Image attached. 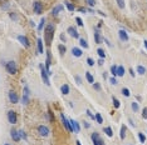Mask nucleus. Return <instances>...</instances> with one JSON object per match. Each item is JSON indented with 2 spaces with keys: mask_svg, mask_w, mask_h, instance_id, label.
I'll return each instance as SVG.
<instances>
[{
  "mask_svg": "<svg viewBox=\"0 0 147 145\" xmlns=\"http://www.w3.org/2000/svg\"><path fill=\"white\" fill-rule=\"evenodd\" d=\"M61 120H62V123H63V126H64L65 129L69 131V133H73L71 120H69V119H67V118H65V115L63 114V113H61Z\"/></svg>",
  "mask_w": 147,
  "mask_h": 145,
  "instance_id": "39448f33",
  "label": "nucleus"
},
{
  "mask_svg": "<svg viewBox=\"0 0 147 145\" xmlns=\"http://www.w3.org/2000/svg\"><path fill=\"white\" fill-rule=\"evenodd\" d=\"M116 3H117V5H118L121 9H125V6H126V1H125V0H116Z\"/></svg>",
  "mask_w": 147,
  "mask_h": 145,
  "instance_id": "f704fd0d",
  "label": "nucleus"
},
{
  "mask_svg": "<svg viewBox=\"0 0 147 145\" xmlns=\"http://www.w3.org/2000/svg\"><path fill=\"white\" fill-rule=\"evenodd\" d=\"M97 54H98V57L101 58V59H105L106 58V53H105V50H103V49H97Z\"/></svg>",
  "mask_w": 147,
  "mask_h": 145,
  "instance_id": "c756f323",
  "label": "nucleus"
},
{
  "mask_svg": "<svg viewBox=\"0 0 147 145\" xmlns=\"http://www.w3.org/2000/svg\"><path fill=\"white\" fill-rule=\"evenodd\" d=\"M67 33H68V34L72 36V38H74V39H79V33H78V30H77L74 26H69L68 30H67Z\"/></svg>",
  "mask_w": 147,
  "mask_h": 145,
  "instance_id": "f8f14e48",
  "label": "nucleus"
},
{
  "mask_svg": "<svg viewBox=\"0 0 147 145\" xmlns=\"http://www.w3.org/2000/svg\"><path fill=\"white\" fill-rule=\"evenodd\" d=\"M8 120H9V123H10L11 125L18 123V115H16V111H14V110H9L8 111Z\"/></svg>",
  "mask_w": 147,
  "mask_h": 145,
  "instance_id": "0eeeda50",
  "label": "nucleus"
},
{
  "mask_svg": "<svg viewBox=\"0 0 147 145\" xmlns=\"http://www.w3.org/2000/svg\"><path fill=\"white\" fill-rule=\"evenodd\" d=\"M10 136L11 139L15 141V143H19V141L22 140V136H20V133H19V130H11L10 131Z\"/></svg>",
  "mask_w": 147,
  "mask_h": 145,
  "instance_id": "ddd939ff",
  "label": "nucleus"
},
{
  "mask_svg": "<svg viewBox=\"0 0 147 145\" xmlns=\"http://www.w3.org/2000/svg\"><path fill=\"white\" fill-rule=\"evenodd\" d=\"M5 69L10 75H15L16 72H18V65H16V61H14V60L8 61L6 65H5Z\"/></svg>",
  "mask_w": 147,
  "mask_h": 145,
  "instance_id": "f03ea898",
  "label": "nucleus"
},
{
  "mask_svg": "<svg viewBox=\"0 0 147 145\" xmlns=\"http://www.w3.org/2000/svg\"><path fill=\"white\" fill-rule=\"evenodd\" d=\"M23 91H24L23 94H25V95H29V94H30V90H29V88H28V86H25V88H24V90H23Z\"/></svg>",
  "mask_w": 147,
  "mask_h": 145,
  "instance_id": "603ef678",
  "label": "nucleus"
},
{
  "mask_svg": "<svg viewBox=\"0 0 147 145\" xmlns=\"http://www.w3.org/2000/svg\"><path fill=\"white\" fill-rule=\"evenodd\" d=\"M91 139H92L93 145H105V143H103V140L101 139V136H99L98 133H93L91 135Z\"/></svg>",
  "mask_w": 147,
  "mask_h": 145,
  "instance_id": "1a4fd4ad",
  "label": "nucleus"
},
{
  "mask_svg": "<svg viewBox=\"0 0 147 145\" xmlns=\"http://www.w3.org/2000/svg\"><path fill=\"white\" fill-rule=\"evenodd\" d=\"M39 69H40V75H42V79H43V83H44L45 85H51V81H49V75H48V72H47L45 70V68H44V65H39Z\"/></svg>",
  "mask_w": 147,
  "mask_h": 145,
  "instance_id": "7ed1b4c3",
  "label": "nucleus"
},
{
  "mask_svg": "<svg viewBox=\"0 0 147 145\" xmlns=\"http://www.w3.org/2000/svg\"><path fill=\"white\" fill-rule=\"evenodd\" d=\"M128 121H129V125H131L132 128H135V126H136V125H135V123H133V120H132V119H128Z\"/></svg>",
  "mask_w": 147,
  "mask_h": 145,
  "instance_id": "052dcab7",
  "label": "nucleus"
},
{
  "mask_svg": "<svg viewBox=\"0 0 147 145\" xmlns=\"http://www.w3.org/2000/svg\"><path fill=\"white\" fill-rule=\"evenodd\" d=\"M69 91H71V88H69L68 84H63L62 86H61V93H62L63 95H68Z\"/></svg>",
  "mask_w": 147,
  "mask_h": 145,
  "instance_id": "6ab92c4d",
  "label": "nucleus"
},
{
  "mask_svg": "<svg viewBox=\"0 0 147 145\" xmlns=\"http://www.w3.org/2000/svg\"><path fill=\"white\" fill-rule=\"evenodd\" d=\"M9 8H10V3H9V1H5V3H3V4H1V9H3V10H8Z\"/></svg>",
  "mask_w": 147,
  "mask_h": 145,
  "instance_id": "e433bc0d",
  "label": "nucleus"
},
{
  "mask_svg": "<svg viewBox=\"0 0 147 145\" xmlns=\"http://www.w3.org/2000/svg\"><path fill=\"white\" fill-rule=\"evenodd\" d=\"M141 116H142V119L147 120V108H143V110H142V114H141Z\"/></svg>",
  "mask_w": 147,
  "mask_h": 145,
  "instance_id": "a18cd8bd",
  "label": "nucleus"
},
{
  "mask_svg": "<svg viewBox=\"0 0 147 145\" xmlns=\"http://www.w3.org/2000/svg\"><path fill=\"white\" fill-rule=\"evenodd\" d=\"M63 10H64V6H63L62 4H58L57 6H54V8H53L52 15H53V16H58V15H59V13L63 11Z\"/></svg>",
  "mask_w": 147,
  "mask_h": 145,
  "instance_id": "4468645a",
  "label": "nucleus"
},
{
  "mask_svg": "<svg viewBox=\"0 0 147 145\" xmlns=\"http://www.w3.org/2000/svg\"><path fill=\"white\" fill-rule=\"evenodd\" d=\"M87 4H88L89 8H93L96 5V0H87Z\"/></svg>",
  "mask_w": 147,
  "mask_h": 145,
  "instance_id": "49530a36",
  "label": "nucleus"
},
{
  "mask_svg": "<svg viewBox=\"0 0 147 145\" xmlns=\"http://www.w3.org/2000/svg\"><path fill=\"white\" fill-rule=\"evenodd\" d=\"M129 74H131V76H132V78H135V76H136V72H135V70H133V69H129Z\"/></svg>",
  "mask_w": 147,
  "mask_h": 145,
  "instance_id": "5fc2aeb1",
  "label": "nucleus"
},
{
  "mask_svg": "<svg viewBox=\"0 0 147 145\" xmlns=\"http://www.w3.org/2000/svg\"><path fill=\"white\" fill-rule=\"evenodd\" d=\"M137 135H138V139H140V143H145V141H146V136H145V135H143L142 133H138V134H137Z\"/></svg>",
  "mask_w": 147,
  "mask_h": 145,
  "instance_id": "a19ab883",
  "label": "nucleus"
},
{
  "mask_svg": "<svg viewBox=\"0 0 147 145\" xmlns=\"http://www.w3.org/2000/svg\"><path fill=\"white\" fill-rule=\"evenodd\" d=\"M86 79H87V81H88L89 84L94 83V78H93V75L91 74V71H87L86 72Z\"/></svg>",
  "mask_w": 147,
  "mask_h": 145,
  "instance_id": "5701e85b",
  "label": "nucleus"
},
{
  "mask_svg": "<svg viewBox=\"0 0 147 145\" xmlns=\"http://www.w3.org/2000/svg\"><path fill=\"white\" fill-rule=\"evenodd\" d=\"M127 128L126 125H122L121 126V131H119V138H121V140H125L126 139V135H127Z\"/></svg>",
  "mask_w": 147,
  "mask_h": 145,
  "instance_id": "412c9836",
  "label": "nucleus"
},
{
  "mask_svg": "<svg viewBox=\"0 0 147 145\" xmlns=\"http://www.w3.org/2000/svg\"><path fill=\"white\" fill-rule=\"evenodd\" d=\"M94 119L97 120V123H98V124H102V123H103V118H102V115L99 114V113H96Z\"/></svg>",
  "mask_w": 147,
  "mask_h": 145,
  "instance_id": "473e14b6",
  "label": "nucleus"
},
{
  "mask_svg": "<svg viewBox=\"0 0 147 145\" xmlns=\"http://www.w3.org/2000/svg\"><path fill=\"white\" fill-rule=\"evenodd\" d=\"M76 23L78 24V26H81V28H83V25H84V24H83V20L81 18H78V16L76 18Z\"/></svg>",
  "mask_w": 147,
  "mask_h": 145,
  "instance_id": "c03bdc74",
  "label": "nucleus"
},
{
  "mask_svg": "<svg viewBox=\"0 0 147 145\" xmlns=\"http://www.w3.org/2000/svg\"><path fill=\"white\" fill-rule=\"evenodd\" d=\"M64 5L67 6V9H68L69 11H74L76 10V6L73 5L71 1H64Z\"/></svg>",
  "mask_w": 147,
  "mask_h": 145,
  "instance_id": "bb28decb",
  "label": "nucleus"
},
{
  "mask_svg": "<svg viewBox=\"0 0 147 145\" xmlns=\"http://www.w3.org/2000/svg\"><path fill=\"white\" fill-rule=\"evenodd\" d=\"M48 118H49V121H51V123H53V121H54V114H53V111L52 110H48Z\"/></svg>",
  "mask_w": 147,
  "mask_h": 145,
  "instance_id": "c9c22d12",
  "label": "nucleus"
},
{
  "mask_svg": "<svg viewBox=\"0 0 147 145\" xmlns=\"http://www.w3.org/2000/svg\"><path fill=\"white\" fill-rule=\"evenodd\" d=\"M111 74L115 78L117 76V65H112V67H111Z\"/></svg>",
  "mask_w": 147,
  "mask_h": 145,
  "instance_id": "4c0bfd02",
  "label": "nucleus"
},
{
  "mask_svg": "<svg viewBox=\"0 0 147 145\" xmlns=\"http://www.w3.org/2000/svg\"><path fill=\"white\" fill-rule=\"evenodd\" d=\"M59 38H61V40H62V41H65V36H64V34H61V36H59Z\"/></svg>",
  "mask_w": 147,
  "mask_h": 145,
  "instance_id": "680f3d73",
  "label": "nucleus"
},
{
  "mask_svg": "<svg viewBox=\"0 0 147 145\" xmlns=\"http://www.w3.org/2000/svg\"><path fill=\"white\" fill-rule=\"evenodd\" d=\"M72 55L73 57H76V58H81L82 55H83V50L81 48H77V47H74L72 49Z\"/></svg>",
  "mask_w": 147,
  "mask_h": 145,
  "instance_id": "a211bd4d",
  "label": "nucleus"
},
{
  "mask_svg": "<svg viewBox=\"0 0 147 145\" xmlns=\"http://www.w3.org/2000/svg\"><path fill=\"white\" fill-rule=\"evenodd\" d=\"M97 63H98V65H99V67H102V65L105 64V59H99V60L97 61Z\"/></svg>",
  "mask_w": 147,
  "mask_h": 145,
  "instance_id": "864d4df0",
  "label": "nucleus"
},
{
  "mask_svg": "<svg viewBox=\"0 0 147 145\" xmlns=\"http://www.w3.org/2000/svg\"><path fill=\"white\" fill-rule=\"evenodd\" d=\"M118 36H119V39H121L122 41H128V39H129V36H128V34H127V31L123 30V29L118 30Z\"/></svg>",
  "mask_w": 147,
  "mask_h": 145,
  "instance_id": "dca6fc26",
  "label": "nucleus"
},
{
  "mask_svg": "<svg viewBox=\"0 0 147 145\" xmlns=\"http://www.w3.org/2000/svg\"><path fill=\"white\" fill-rule=\"evenodd\" d=\"M103 41H105L106 44L108 45V47H112V44H111V43H109V40H108V39H106V38H105V39H103Z\"/></svg>",
  "mask_w": 147,
  "mask_h": 145,
  "instance_id": "13d9d810",
  "label": "nucleus"
},
{
  "mask_svg": "<svg viewBox=\"0 0 147 145\" xmlns=\"http://www.w3.org/2000/svg\"><path fill=\"white\" fill-rule=\"evenodd\" d=\"M102 40H103V39L101 38V33H99V30L96 28V33H94V41H96V44H101Z\"/></svg>",
  "mask_w": 147,
  "mask_h": 145,
  "instance_id": "aec40b11",
  "label": "nucleus"
},
{
  "mask_svg": "<svg viewBox=\"0 0 147 145\" xmlns=\"http://www.w3.org/2000/svg\"><path fill=\"white\" fill-rule=\"evenodd\" d=\"M87 115H88L89 118H91V119H94V115H92V113L89 110H87Z\"/></svg>",
  "mask_w": 147,
  "mask_h": 145,
  "instance_id": "6e6d98bb",
  "label": "nucleus"
},
{
  "mask_svg": "<svg viewBox=\"0 0 147 145\" xmlns=\"http://www.w3.org/2000/svg\"><path fill=\"white\" fill-rule=\"evenodd\" d=\"M93 85V89H94V90H97V91H101V84H99V83H93L92 84Z\"/></svg>",
  "mask_w": 147,
  "mask_h": 145,
  "instance_id": "79ce46f5",
  "label": "nucleus"
},
{
  "mask_svg": "<svg viewBox=\"0 0 147 145\" xmlns=\"http://www.w3.org/2000/svg\"><path fill=\"white\" fill-rule=\"evenodd\" d=\"M36 51L38 54H43L44 53V47H43V40L40 38L36 39Z\"/></svg>",
  "mask_w": 147,
  "mask_h": 145,
  "instance_id": "2eb2a0df",
  "label": "nucleus"
},
{
  "mask_svg": "<svg viewBox=\"0 0 147 145\" xmlns=\"http://www.w3.org/2000/svg\"><path fill=\"white\" fill-rule=\"evenodd\" d=\"M33 11H34V14H36V15L43 14V4L40 1L35 0V1L33 3Z\"/></svg>",
  "mask_w": 147,
  "mask_h": 145,
  "instance_id": "423d86ee",
  "label": "nucleus"
},
{
  "mask_svg": "<svg viewBox=\"0 0 147 145\" xmlns=\"http://www.w3.org/2000/svg\"><path fill=\"white\" fill-rule=\"evenodd\" d=\"M58 50H59V54H61V57H63V55L67 53V48L63 44H59L58 45Z\"/></svg>",
  "mask_w": 147,
  "mask_h": 145,
  "instance_id": "a878e982",
  "label": "nucleus"
},
{
  "mask_svg": "<svg viewBox=\"0 0 147 145\" xmlns=\"http://www.w3.org/2000/svg\"><path fill=\"white\" fill-rule=\"evenodd\" d=\"M79 44H81V47L82 48H84V49H88V43H87L86 39H79Z\"/></svg>",
  "mask_w": 147,
  "mask_h": 145,
  "instance_id": "2f4dec72",
  "label": "nucleus"
},
{
  "mask_svg": "<svg viewBox=\"0 0 147 145\" xmlns=\"http://www.w3.org/2000/svg\"><path fill=\"white\" fill-rule=\"evenodd\" d=\"M103 133H105L107 136H109V138H112V136H113V131H112V129H111V126L103 128Z\"/></svg>",
  "mask_w": 147,
  "mask_h": 145,
  "instance_id": "b1692460",
  "label": "nucleus"
},
{
  "mask_svg": "<svg viewBox=\"0 0 147 145\" xmlns=\"http://www.w3.org/2000/svg\"><path fill=\"white\" fill-rule=\"evenodd\" d=\"M71 124H72V129H73V133H79L81 131V125H79L78 121L71 119Z\"/></svg>",
  "mask_w": 147,
  "mask_h": 145,
  "instance_id": "f3484780",
  "label": "nucleus"
},
{
  "mask_svg": "<svg viewBox=\"0 0 147 145\" xmlns=\"http://www.w3.org/2000/svg\"><path fill=\"white\" fill-rule=\"evenodd\" d=\"M97 14H99V15H101V16H103V18H106V14H105V13H103V11H101V10H97Z\"/></svg>",
  "mask_w": 147,
  "mask_h": 145,
  "instance_id": "4d7b16f0",
  "label": "nucleus"
},
{
  "mask_svg": "<svg viewBox=\"0 0 147 145\" xmlns=\"http://www.w3.org/2000/svg\"><path fill=\"white\" fill-rule=\"evenodd\" d=\"M74 80H76V83L78 84V85L82 84V79H81V76H79V75H76V76H74Z\"/></svg>",
  "mask_w": 147,
  "mask_h": 145,
  "instance_id": "de8ad7c7",
  "label": "nucleus"
},
{
  "mask_svg": "<svg viewBox=\"0 0 147 145\" xmlns=\"http://www.w3.org/2000/svg\"><path fill=\"white\" fill-rule=\"evenodd\" d=\"M76 143H77V145H82V144H81V141H79V140H77Z\"/></svg>",
  "mask_w": 147,
  "mask_h": 145,
  "instance_id": "0e129e2a",
  "label": "nucleus"
},
{
  "mask_svg": "<svg viewBox=\"0 0 147 145\" xmlns=\"http://www.w3.org/2000/svg\"><path fill=\"white\" fill-rule=\"evenodd\" d=\"M8 96H9V100H10V103H11V104L19 103V96H18V94H16L14 90H10V91H9Z\"/></svg>",
  "mask_w": 147,
  "mask_h": 145,
  "instance_id": "9b49d317",
  "label": "nucleus"
},
{
  "mask_svg": "<svg viewBox=\"0 0 147 145\" xmlns=\"http://www.w3.org/2000/svg\"><path fill=\"white\" fill-rule=\"evenodd\" d=\"M38 133H39L40 136L47 138L49 135V133H51V130H49V128L45 126V125H39L38 126Z\"/></svg>",
  "mask_w": 147,
  "mask_h": 145,
  "instance_id": "6e6552de",
  "label": "nucleus"
},
{
  "mask_svg": "<svg viewBox=\"0 0 147 145\" xmlns=\"http://www.w3.org/2000/svg\"><path fill=\"white\" fill-rule=\"evenodd\" d=\"M131 108H132V110L135 111V113H137V111L140 110V106H138V103H136V101H132L131 103Z\"/></svg>",
  "mask_w": 147,
  "mask_h": 145,
  "instance_id": "7c9ffc66",
  "label": "nucleus"
},
{
  "mask_svg": "<svg viewBox=\"0 0 147 145\" xmlns=\"http://www.w3.org/2000/svg\"><path fill=\"white\" fill-rule=\"evenodd\" d=\"M43 28H45V18H42L40 21H39V25H38V31H42Z\"/></svg>",
  "mask_w": 147,
  "mask_h": 145,
  "instance_id": "cd10ccee",
  "label": "nucleus"
},
{
  "mask_svg": "<svg viewBox=\"0 0 147 145\" xmlns=\"http://www.w3.org/2000/svg\"><path fill=\"white\" fill-rule=\"evenodd\" d=\"M77 11L82 13V14H87V9L86 8H78V9H77Z\"/></svg>",
  "mask_w": 147,
  "mask_h": 145,
  "instance_id": "3c124183",
  "label": "nucleus"
},
{
  "mask_svg": "<svg viewBox=\"0 0 147 145\" xmlns=\"http://www.w3.org/2000/svg\"><path fill=\"white\" fill-rule=\"evenodd\" d=\"M83 125H84L86 129H89V126H91V125H89V123H87V121H84V123H83Z\"/></svg>",
  "mask_w": 147,
  "mask_h": 145,
  "instance_id": "bf43d9fd",
  "label": "nucleus"
},
{
  "mask_svg": "<svg viewBox=\"0 0 147 145\" xmlns=\"http://www.w3.org/2000/svg\"><path fill=\"white\" fill-rule=\"evenodd\" d=\"M9 15H10V19L11 20H14V21H16L19 19V16H18V14L16 13H9Z\"/></svg>",
  "mask_w": 147,
  "mask_h": 145,
  "instance_id": "ea45409f",
  "label": "nucleus"
},
{
  "mask_svg": "<svg viewBox=\"0 0 147 145\" xmlns=\"http://www.w3.org/2000/svg\"><path fill=\"white\" fill-rule=\"evenodd\" d=\"M109 83H111L112 85H116V84H118V81H117V79L115 76H112L111 79H109Z\"/></svg>",
  "mask_w": 147,
  "mask_h": 145,
  "instance_id": "8fccbe9b",
  "label": "nucleus"
},
{
  "mask_svg": "<svg viewBox=\"0 0 147 145\" xmlns=\"http://www.w3.org/2000/svg\"><path fill=\"white\" fill-rule=\"evenodd\" d=\"M87 64H88L89 67H93V65H94V60H93L92 58H88L87 59Z\"/></svg>",
  "mask_w": 147,
  "mask_h": 145,
  "instance_id": "09e8293b",
  "label": "nucleus"
},
{
  "mask_svg": "<svg viewBox=\"0 0 147 145\" xmlns=\"http://www.w3.org/2000/svg\"><path fill=\"white\" fill-rule=\"evenodd\" d=\"M22 103H23V104H28V103H29V95H25V94H23V98H22Z\"/></svg>",
  "mask_w": 147,
  "mask_h": 145,
  "instance_id": "58836bf2",
  "label": "nucleus"
},
{
  "mask_svg": "<svg viewBox=\"0 0 147 145\" xmlns=\"http://www.w3.org/2000/svg\"><path fill=\"white\" fill-rule=\"evenodd\" d=\"M112 103H113V106H115L116 109H118L119 106H121V101H119L117 98H115V96L112 98Z\"/></svg>",
  "mask_w": 147,
  "mask_h": 145,
  "instance_id": "c85d7f7f",
  "label": "nucleus"
},
{
  "mask_svg": "<svg viewBox=\"0 0 147 145\" xmlns=\"http://www.w3.org/2000/svg\"><path fill=\"white\" fill-rule=\"evenodd\" d=\"M16 39H18V41L20 43L24 48H29L30 47V43H29V39L26 38L25 35H18L16 36Z\"/></svg>",
  "mask_w": 147,
  "mask_h": 145,
  "instance_id": "9d476101",
  "label": "nucleus"
},
{
  "mask_svg": "<svg viewBox=\"0 0 147 145\" xmlns=\"http://www.w3.org/2000/svg\"><path fill=\"white\" fill-rule=\"evenodd\" d=\"M19 133H20V136H22L23 140H26V139H28V135H26V133H25L24 130H19Z\"/></svg>",
  "mask_w": 147,
  "mask_h": 145,
  "instance_id": "37998d69",
  "label": "nucleus"
},
{
  "mask_svg": "<svg viewBox=\"0 0 147 145\" xmlns=\"http://www.w3.org/2000/svg\"><path fill=\"white\" fill-rule=\"evenodd\" d=\"M125 68L122 67V65H119V67H117V76H119V78H122V76H125Z\"/></svg>",
  "mask_w": 147,
  "mask_h": 145,
  "instance_id": "4be33fe9",
  "label": "nucleus"
},
{
  "mask_svg": "<svg viewBox=\"0 0 147 145\" xmlns=\"http://www.w3.org/2000/svg\"><path fill=\"white\" fill-rule=\"evenodd\" d=\"M4 145H10V144H4Z\"/></svg>",
  "mask_w": 147,
  "mask_h": 145,
  "instance_id": "69168bd1",
  "label": "nucleus"
},
{
  "mask_svg": "<svg viewBox=\"0 0 147 145\" xmlns=\"http://www.w3.org/2000/svg\"><path fill=\"white\" fill-rule=\"evenodd\" d=\"M121 93H122L123 96H126V98H128L129 95H131V91H129V89H127V88H123Z\"/></svg>",
  "mask_w": 147,
  "mask_h": 145,
  "instance_id": "72a5a7b5",
  "label": "nucleus"
},
{
  "mask_svg": "<svg viewBox=\"0 0 147 145\" xmlns=\"http://www.w3.org/2000/svg\"><path fill=\"white\" fill-rule=\"evenodd\" d=\"M136 71L138 72L140 75H145V74H146V68H145V67H142V65H137Z\"/></svg>",
  "mask_w": 147,
  "mask_h": 145,
  "instance_id": "393cba45",
  "label": "nucleus"
},
{
  "mask_svg": "<svg viewBox=\"0 0 147 145\" xmlns=\"http://www.w3.org/2000/svg\"><path fill=\"white\" fill-rule=\"evenodd\" d=\"M143 45H145V48L147 49V39H146V40H143Z\"/></svg>",
  "mask_w": 147,
  "mask_h": 145,
  "instance_id": "e2e57ef3",
  "label": "nucleus"
},
{
  "mask_svg": "<svg viewBox=\"0 0 147 145\" xmlns=\"http://www.w3.org/2000/svg\"><path fill=\"white\" fill-rule=\"evenodd\" d=\"M54 33H55V28L53 24H47L44 28V41L48 47L52 45L53 38H54Z\"/></svg>",
  "mask_w": 147,
  "mask_h": 145,
  "instance_id": "f257e3e1",
  "label": "nucleus"
},
{
  "mask_svg": "<svg viewBox=\"0 0 147 145\" xmlns=\"http://www.w3.org/2000/svg\"><path fill=\"white\" fill-rule=\"evenodd\" d=\"M51 65H52V54H51V51H49V50H47V59H45L44 68H45V70H47V72H48L49 76L53 74V72L51 71Z\"/></svg>",
  "mask_w": 147,
  "mask_h": 145,
  "instance_id": "20e7f679",
  "label": "nucleus"
}]
</instances>
